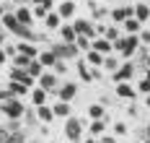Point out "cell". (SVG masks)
<instances>
[{"label": "cell", "instance_id": "cell-42", "mask_svg": "<svg viewBox=\"0 0 150 143\" xmlns=\"http://www.w3.org/2000/svg\"><path fill=\"white\" fill-rule=\"evenodd\" d=\"M52 70H54V73H57V76H62V73H67V60H57V63H54V68H52Z\"/></svg>", "mask_w": 150, "mask_h": 143}, {"label": "cell", "instance_id": "cell-18", "mask_svg": "<svg viewBox=\"0 0 150 143\" xmlns=\"http://www.w3.org/2000/svg\"><path fill=\"white\" fill-rule=\"evenodd\" d=\"M5 89H8L13 96H18V99H23L26 94H31L29 86H26V83H18V81H8V86H5Z\"/></svg>", "mask_w": 150, "mask_h": 143}, {"label": "cell", "instance_id": "cell-7", "mask_svg": "<svg viewBox=\"0 0 150 143\" xmlns=\"http://www.w3.org/2000/svg\"><path fill=\"white\" fill-rule=\"evenodd\" d=\"M36 86H42L44 91H49V94H54V91L60 89V76H57L54 70H44V73L39 76V81H36Z\"/></svg>", "mask_w": 150, "mask_h": 143}, {"label": "cell", "instance_id": "cell-31", "mask_svg": "<svg viewBox=\"0 0 150 143\" xmlns=\"http://www.w3.org/2000/svg\"><path fill=\"white\" fill-rule=\"evenodd\" d=\"M122 31L124 34H140L142 31V24H140L137 18H127V21L122 24Z\"/></svg>", "mask_w": 150, "mask_h": 143}, {"label": "cell", "instance_id": "cell-30", "mask_svg": "<svg viewBox=\"0 0 150 143\" xmlns=\"http://www.w3.org/2000/svg\"><path fill=\"white\" fill-rule=\"evenodd\" d=\"M119 55H106V60H104V73H109V76H111V73H117V70H119Z\"/></svg>", "mask_w": 150, "mask_h": 143}, {"label": "cell", "instance_id": "cell-32", "mask_svg": "<svg viewBox=\"0 0 150 143\" xmlns=\"http://www.w3.org/2000/svg\"><path fill=\"white\" fill-rule=\"evenodd\" d=\"M21 120H23V125H26V127H36V125H39L36 107H34V109H29V107H26V112H23V117H21Z\"/></svg>", "mask_w": 150, "mask_h": 143}, {"label": "cell", "instance_id": "cell-43", "mask_svg": "<svg viewBox=\"0 0 150 143\" xmlns=\"http://www.w3.org/2000/svg\"><path fill=\"white\" fill-rule=\"evenodd\" d=\"M11 135H13V133H11L8 127L0 125V143H11Z\"/></svg>", "mask_w": 150, "mask_h": 143}, {"label": "cell", "instance_id": "cell-17", "mask_svg": "<svg viewBox=\"0 0 150 143\" xmlns=\"http://www.w3.org/2000/svg\"><path fill=\"white\" fill-rule=\"evenodd\" d=\"M47 99H49V91H44L42 86H34V89H31V104H34V107L47 104Z\"/></svg>", "mask_w": 150, "mask_h": 143}, {"label": "cell", "instance_id": "cell-45", "mask_svg": "<svg viewBox=\"0 0 150 143\" xmlns=\"http://www.w3.org/2000/svg\"><path fill=\"white\" fill-rule=\"evenodd\" d=\"M140 42H142L145 47H150V29H142V31H140Z\"/></svg>", "mask_w": 150, "mask_h": 143}, {"label": "cell", "instance_id": "cell-16", "mask_svg": "<svg viewBox=\"0 0 150 143\" xmlns=\"http://www.w3.org/2000/svg\"><path fill=\"white\" fill-rule=\"evenodd\" d=\"M16 49H18L21 55H26V57H31V60H36V57H39V52H42V49L36 47L34 42H18V44H16Z\"/></svg>", "mask_w": 150, "mask_h": 143}, {"label": "cell", "instance_id": "cell-22", "mask_svg": "<svg viewBox=\"0 0 150 143\" xmlns=\"http://www.w3.org/2000/svg\"><path fill=\"white\" fill-rule=\"evenodd\" d=\"M106 133V117L104 120H91V125H88V135L91 138H101Z\"/></svg>", "mask_w": 150, "mask_h": 143}, {"label": "cell", "instance_id": "cell-54", "mask_svg": "<svg viewBox=\"0 0 150 143\" xmlns=\"http://www.w3.org/2000/svg\"><path fill=\"white\" fill-rule=\"evenodd\" d=\"M0 34H5V29H3V24H0Z\"/></svg>", "mask_w": 150, "mask_h": 143}, {"label": "cell", "instance_id": "cell-34", "mask_svg": "<svg viewBox=\"0 0 150 143\" xmlns=\"http://www.w3.org/2000/svg\"><path fill=\"white\" fill-rule=\"evenodd\" d=\"M26 70H29V76H34V78L39 81V76L44 73L47 68H44V65H42V63H39V57H36V60H31V63H29V68H26Z\"/></svg>", "mask_w": 150, "mask_h": 143}, {"label": "cell", "instance_id": "cell-41", "mask_svg": "<svg viewBox=\"0 0 150 143\" xmlns=\"http://www.w3.org/2000/svg\"><path fill=\"white\" fill-rule=\"evenodd\" d=\"M11 143H29V138H26V130H18V133H13V135H11Z\"/></svg>", "mask_w": 150, "mask_h": 143}, {"label": "cell", "instance_id": "cell-9", "mask_svg": "<svg viewBox=\"0 0 150 143\" xmlns=\"http://www.w3.org/2000/svg\"><path fill=\"white\" fill-rule=\"evenodd\" d=\"M111 21L117 24V26H122L127 18H135V5H117V8H111Z\"/></svg>", "mask_w": 150, "mask_h": 143}, {"label": "cell", "instance_id": "cell-46", "mask_svg": "<svg viewBox=\"0 0 150 143\" xmlns=\"http://www.w3.org/2000/svg\"><path fill=\"white\" fill-rule=\"evenodd\" d=\"M8 99H13V94H11L8 89H0V104H3V102H8Z\"/></svg>", "mask_w": 150, "mask_h": 143}, {"label": "cell", "instance_id": "cell-8", "mask_svg": "<svg viewBox=\"0 0 150 143\" xmlns=\"http://www.w3.org/2000/svg\"><path fill=\"white\" fill-rule=\"evenodd\" d=\"M78 91H80V89H78V83H75V81H67V83H62V86H60L52 96H57L60 102H75Z\"/></svg>", "mask_w": 150, "mask_h": 143}, {"label": "cell", "instance_id": "cell-50", "mask_svg": "<svg viewBox=\"0 0 150 143\" xmlns=\"http://www.w3.org/2000/svg\"><path fill=\"white\" fill-rule=\"evenodd\" d=\"M145 141H150V122L145 125Z\"/></svg>", "mask_w": 150, "mask_h": 143}, {"label": "cell", "instance_id": "cell-38", "mask_svg": "<svg viewBox=\"0 0 150 143\" xmlns=\"http://www.w3.org/2000/svg\"><path fill=\"white\" fill-rule=\"evenodd\" d=\"M5 127H8L11 133H18V130H23V120H8Z\"/></svg>", "mask_w": 150, "mask_h": 143}, {"label": "cell", "instance_id": "cell-53", "mask_svg": "<svg viewBox=\"0 0 150 143\" xmlns=\"http://www.w3.org/2000/svg\"><path fill=\"white\" fill-rule=\"evenodd\" d=\"M145 107H148V109H150V96H145Z\"/></svg>", "mask_w": 150, "mask_h": 143}, {"label": "cell", "instance_id": "cell-47", "mask_svg": "<svg viewBox=\"0 0 150 143\" xmlns=\"http://www.w3.org/2000/svg\"><path fill=\"white\" fill-rule=\"evenodd\" d=\"M3 49L8 52V57H13L16 52H18V49H16V44H3Z\"/></svg>", "mask_w": 150, "mask_h": 143}, {"label": "cell", "instance_id": "cell-25", "mask_svg": "<svg viewBox=\"0 0 150 143\" xmlns=\"http://www.w3.org/2000/svg\"><path fill=\"white\" fill-rule=\"evenodd\" d=\"M104 60H106V55L96 52V49H88V52H86V63H88L91 68H104Z\"/></svg>", "mask_w": 150, "mask_h": 143}, {"label": "cell", "instance_id": "cell-1", "mask_svg": "<svg viewBox=\"0 0 150 143\" xmlns=\"http://www.w3.org/2000/svg\"><path fill=\"white\" fill-rule=\"evenodd\" d=\"M140 47H142L140 34H124L119 42H114V55H119L122 60H132Z\"/></svg>", "mask_w": 150, "mask_h": 143}, {"label": "cell", "instance_id": "cell-49", "mask_svg": "<svg viewBox=\"0 0 150 143\" xmlns=\"http://www.w3.org/2000/svg\"><path fill=\"white\" fill-rule=\"evenodd\" d=\"M5 13H8V8H5V3H3V0H0V18L5 16Z\"/></svg>", "mask_w": 150, "mask_h": 143}, {"label": "cell", "instance_id": "cell-44", "mask_svg": "<svg viewBox=\"0 0 150 143\" xmlns=\"http://www.w3.org/2000/svg\"><path fill=\"white\" fill-rule=\"evenodd\" d=\"M29 3H31V5H44V8H49V11H52L57 0H29Z\"/></svg>", "mask_w": 150, "mask_h": 143}, {"label": "cell", "instance_id": "cell-51", "mask_svg": "<svg viewBox=\"0 0 150 143\" xmlns=\"http://www.w3.org/2000/svg\"><path fill=\"white\" fill-rule=\"evenodd\" d=\"M83 143H101V141H98V138H91V135H88V138H86Z\"/></svg>", "mask_w": 150, "mask_h": 143}, {"label": "cell", "instance_id": "cell-52", "mask_svg": "<svg viewBox=\"0 0 150 143\" xmlns=\"http://www.w3.org/2000/svg\"><path fill=\"white\" fill-rule=\"evenodd\" d=\"M142 78H148V81H150V68L145 70V73H142Z\"/></svg>", "mask_w": 150, "mask_h": 143}, {"label": "cell", "instance_id": "cell-56", "mask_svg": "<svg viewBox=\"0 0 150 143\" xmlns=\"http://www.w3.org/2000/svg\"><path fill=\"white\" fill-rule=\"evenodd\" d=\"M29 143H39V141H31V138H29Z\"/></svg>", "mask_w": 150, "mask_h": 143}, {"label": "cell", "instance_id": "cell-57", "mask_svg": "<svg viewBox=\"0 0 150 143\" xmlns=\"http://www.w3.org/2000/svg\"><path fill=\"white\" fill-rule=\"evenodd\" d=\"M142 143H150V141H142Z\"/></svg>", "mask_w": 150, "mask_h": 143}, {"label": "cell", "instance_id": "cell-23", "mask_svg": "<svg viewBox=\"0 0 150 143\" xmlns=\"http://www.w3.org/2000/svg\"><path fill=\"white\" fill-rule=\"evenodd\" d=\"M57 34H60V42H75V39H78V31L73 29V24H67V21L60 26Z\"/></svg>", "mask_w": 150, "mask_h": 143}, {"label": "cell", "instance_id": "cell-59", "mask_svg": "<svg viewBox=\"0 0 150 143\" xmlns=\"http://www.w3.org/2000/svg\"><path fill=\"white\" fill-rule=\"evenodd\" d=\"M60 3H62V0H60Z\"/></svg>", "mask_w": 150, "mask_h": 143}, {"label": "cell", "instance_id": "cell-13", "mask_svg": "<svg viewBox=\"0 0 150 143\" xmlns=\"http://www.w3.org/2000/svg\"><path fill=\"white\" fill-rule=\"evenodd\" d=\"M16 18H18V24H23V26H34V21H36L29 5H16Z\"/></svg>", "mask_w": 150, "mask_h": 143}, {"label": "cell", "instance_id": "cell-6", "mask_svg": "<svg viewBox=\"0 0 150 143\" xmlns=\"http://www.w3.org/2000/svg\"><path fill=\"white\" fill-rule=\"evenodd\" d=\"M135 63H132V60H124V63L119 65V70H117V73H111V81H114V83H129V81H132V76H135Z\"/></svg>", "mask_w": 150, "mask_h": 143}, {"label": "cell", "instance_id": "cell-24", "mask_svg": "<svg viewBox=\"0 0 150 143\" xmlns=\"http://www.w3.org/2000/svg\"><path fill=\"white\" fill-rule=\"evenodd\" d=\"M62 24H65V21L60 18V13H57V11H49V16L44 18V26L49 29V31H60Z\"/></svg>", "mask_w": 150, "mask_h": 143}, {"label": "cell", "instance_id": "cell-11", "mask_svg": "<svg viewBox=\"0 0 150 143\" xmlns=\"http://www.w3.org/2000/svg\"><path fill=\"white\" fill-rule=\"evenodd\" d=\"M91 49H96L101 55H114V42H109L106 36H96V39H91Z\"/></svg>", "mask_w": 150, "mask_h": 143}, {"label": "cell", "instance_id": "cell-10", "mask_svg": "<svg viewBox=\"0 0 150 143\" xmlns=\"http://www.w3.org/2000/svg\"><path fill=\"white\" fill-rule=\"evenodd\" d=\"M8 81H18V83H26L29 89L36 86V78L29 76V70L26 68H11V73H8Z\"/></svg>", "mask_w": 150, "mask_h": 143}, {"label": "cell", "instance_id": "cell-48", "mask_svg": "<svg viewBox=\"0 0 150 143\" xmlns=\"http://www.w3.org/2000/svg\"><path fill=\"white\" fill-rule=\"evenodd\" d=\"M5 63H8V52L0 47V65H5Z\"/></svg>", "mask_w": 150, "mask_h": 143}, {"label": "cell", "instance_id": "cell-4", "mask_svg": "<svg viewBox=\"0 0 150 143\" xmlns=\"http://www.w3.org/2000/svg\"><path fill=\"white\" fill-rule=\"evenodd\" d=\"M49 49H52L60 60H78V57H80V47H78L75 42H54Z\"/></svg>", "mask_w": 150, "mask_h": 143}, {"label": "cell", "instance_id": "cell-12", "mask_svg": "<svg viewBox=\"0 0 150 143\" xmlns=\"http://www.w3.org/2000/svg\"><path fill=\"white\" fill-rule=\"evenodd\" d=\"M75 11H78V5H75L73 0H62V3H57V13H60L62 21H70V18H75Z\"/></svg>", "mask_w": 150, "mask_h": 143}, {"label": "cell", "instance_id": "cell-36", "mask_svg": "<svg viewBox=\"0 0 150 143\" xmlns=\"http://www.w3.org/2000/svg\"><path fill=\"white\" fill-rule=\"evenodd\" d=\"M111 133H114L117 138H122V135H127V133H129V127H127V122H122V120H117V122L111 125Z\"/></svg>", "mask_w": 150, "mask_h": 143}, {"label": "cell", "instance_id": "cell-20", "mask_svg": "<svg viewBox=\"0 0 150 143\" xmlns=\"http://www.w3.org/2000/svg\"><path fill=\"white\" fill-rule=\"evenodd\" d=\"M0 24H3V29H5V31H11V34H13L16 29H18V18H16V8H13V11H8L5 16L0 18Z\"/></svg>", "mask_w": 150, "mask_h": 143}, {"label": "cell", "instance_id": "cell-27", "mask_svg": "<svg viewBox=\"0 0 150 143\" xmlns=\"http://www.w3.org/2000/svg\"><path fill=\"white\" fill-rule=\"evenodd\" d=\"M57 60H60V57H57L52 49H42V52H39V63L44 65V68H49V70L54 68V63H57Z\"/></svg>", "mask_w": 150, "mask_h": 143}, {"label": "cell", "instance_id": "cell-3", "mask_svg": "<svg viewBox=\"0 0 150 143\" xmlns=\"http://www.w3.org/2000/svg\"><path fill=\"white\" fill-rule=\"evenodd\" d=\"M23 112H26V104L18 96H13V99H8V102L0 104V114H5V120H21Z\"/></svg>", "mask_w": 150, "mask_h": 143}, {"label": "cell", "instance_id": "cell-26", "mask_svg": "<svg viewBox=\"0 0 150 143\" xmlns=\"http://www.w3.org/2000/svg\"><path fill=\"white\" fill-rule=\"evenodd\" d=\"M135 18L140 24H148L150 21V5L148 3H135Z\"/></svg>", "mask_w": 150, "mask_h": 143}, {"label": "cell", "instance_id": "cell-60", "mask_svg": "<svg viewBox=\"0 0 150 143\" xmlns=\"http://www.w3.org/2000/svg\"><path fill=\"white\" fill-rule=\"evenodd\" d=\"M148 24H150V21H148Z\"/></svg>", "mask_w": 150, "mask_h": 143}, {"label": "cell", "instance_id": "cell-2", "mask_svg": "<svg viewBox=\"0 0 150 143\" xmlns=\"http://www.w3.org/2000/svg\"><path fill=\"white\" fill-rule=\"evenodd\" d=\"M86 133V122L80 120V117H75L70 114L67 120H65V138L67 143H80V135Z\"/></svg>", "mask_w": 150, "mask_h": 143}, {"label": "cell", "instance_id": "cell-55", "mask_svg": "<svg viewBox=\"0 0 150 143\" xmlns=\"http://www.w3.org/2000/svg\"><path fill=\"white\" fill-rule=\"evenodd\" d=\"M135 3H148V0H135Z\"/></svg>", "mask_w": 150, "mask_h": 143}, {"label": "cell", "instance_id": "cell-15", "mask_svg": "<svg viewBox=\"0 0 150 143\" xmlns=\"http://www.w3.org/2000/svg\"><path fill=\"white\" fill-rule=\"evenodd\" d=\"M75 65H78V76H80V81H83V83H93V73H91V65L86 63V57H78Z\"/></svg>", "mask_w": 150, "mask_h": 143}, {"label": "cell", "instance_id": "cell-21", "mask_svg": "<svg viewBox=\"0 0 150 143\" xmlns=\"http://www.w3.org/2000/svg\"><path fill=\"white\" fill-rule=\"evenodd\" d=\"M36 117H39L42 125H49V122L54 120V109H52L49 104H42V107H36Z\"/></svg>", "mask_w": 150, "mask_h": 143}, {"label": "cell", "instance_id": "cell-37", "mask_svg": "<svg viewBox=\"0 0 150 143\" xmlns=\"http://www.w3.org/2000/svg\"><path fill=\"white\" fill-rule=\"evenodd\" d=\"M31 13H34L36 21H44V18L49 16V8H44V5H31Z\"/></svg>", "mask_w": 150, "mask_h": 143}, {"label": "cell", "instance_id": "cell-40", "mask_svg": "<svg viewBox=\"0 0 150 143\" xmlns=\"http://www.w3.org/2000/svg\"><path fill=\"white\" fill-rule=\"evenodd\" d=\"M137 91H140V94H145V96H150V81H148V78H140Z\"/></svg>", "mask_w": 150, "mask_h": 143}, {"label": "cell", "instance_id": "cell-58", "mask_svg": "<svg viewBox=\"0 0 150 143\" xmlns=\"http://www.w3.org/2000/svg\"><path fill=\"white\" fill-rule=\"evenodd\" d=\"M3 3H5V0H3Z\"/></svg>", "mask_w": 150, "mask_h": 143}, {"label": "cell", "instance_id": "cell-35", "mask_svg": "<svg viewBox=\"0 0 150 143\" xmlns=\"http://www.w3.org/2000/svg\"><path fill=\"white\" fill-rule=\"evenodd\" d=\"M13 68H29V63H31V57H26V55H21V52H16L13 57Z\"/></svg>", "mask_w": 150, "mask_h": 143}, {"label": "cell", "instance_id": "cell-28", "mask_svg": "<svg viewBox=\"0 0 150 143\" xmlns=\"http://www.w3.org/2000/svg\"><path fill=\"white\" fill-rule=\"evenodd\" d=\"M86 114H88L91 120H104L106 117V107L101 104V102H96V104H91L88 109H86Z\"/></svg>", "mask_w": 150, "mask_h": 143}, {"label": "cell", "instance_id": "cell-14", "mask_svg": "<svg viewBox=\"0 0 150 143\" xmlns=\"http://www.w3.org/2000/svg\"><path fill=\"white\" fill-rule=\"evenodd\" d=\"M114 94H117V99H122V102H132L135 99V89L129 86V83H114Z\"/></svg>", "mask_w": 150, "mask_h": 143}, {"label": "cell", "instance_id": "cell-29", "mask_svg": "<svg viewBox=\"0 0 150 143\" xmlns=\"http://www.w3.org/2000/svg\"><path fill=\"white\" fill-rule=\"evenodd\" d=\"M88 5H91V11H93V13H91V21H93V24H96V21H101L104 16H109V13H111V8H104V5H96L93 0H91Z\"/></svg>", "mask_w": 150, "mask_h": 143}, {"label": "cell", "instance_id": "cell-19", "mask_svg": "<svg viewBox=\"0 0 150 143\" xmlns=\"http://www.w3.org/2000/svg\"><path fill=\"white\" fill-rule=\"evenodd\" d=\"M52 109H54V117H62V120H67L70 114H73V107H70V102H54L52 104Z\"/></svg>", "mask_w": 150, "mask_h": 143}, {"label": "cell", "instance_id": "cell-33", "mask_svg": "<svg viewBox=\"0 0 150 143\" xmlns=\"http://www.w3.org/2000/svg\"><path fill=\"white\" fill-rule=\"evenodd\" d=\"M104 36H106V39H109V42H119L122 36H124V34H122V29H119V26H117V24H111V26H106Z\"/></svg>", "mask_w": 150, "mask_h": 143}, {"label": "cell", "instance_id": "cell-5", "mask_svg": "<svg viewBox=\"0 0 150 143\" xmlns=\"http://www.w3.org/2000/svg\"><path fill=\"white\" fill-rule=\"evenodd\" d=\"M73 29L78 31V36H88V39H96V36H98V31H96V24H93L91 18L75 16V18H73Z\"/></svg>", "mask_w": 150, "mask_h": 143}, {"label": "cell", "instance_id": "cell-39", "mask_svg": "<svg viewBox=\"0 0 150 143\" xmlns=\"http://www.w3.org/2000/svg\"><path fill=\"white\" fill-rule=\"evenodd\" d=\"M75 44L80 47V52H88V49H91V39H88V36H78Z\"/></svg>", "mask_w": 150, "mask_h": 143}]
</instances>
